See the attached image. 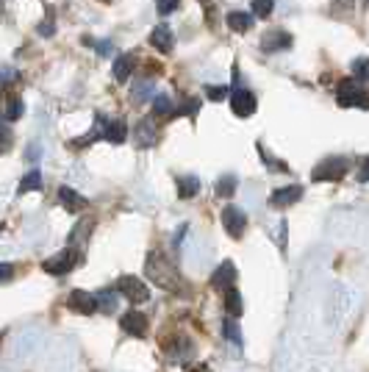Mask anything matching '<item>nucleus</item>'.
Listing matches in <instances>:
<instances>
[{"label": "nucleus", "mask_w": 369, "mask_h": 372, "mask_svg": "<svg viewBox=\"0 0 369 372\" xmlns=\"http://www.w3.org/2000/svg\"><path fill=\"white\" fill-rule=\"evenodd\" d=\"M200 111V100L197 97H189V100H184V106L178 108V114H186V117H194Z\"/></svg>", "instance_id": "31"}, {"label": "nucleus", "mask_w": 369, "mask_h": 372, "mask_svg": "<svg viewBox=\"0 0 369 372\" xmlns=\"http://www.w3.org/2000/svg\"><path fill=\"white\" fill-rule=\"evenodd\" d=\"M358 181H361V184H367L369 181V156H364V161H361V167H358Z\"/></svg>", "instance_id": "37"}, {"label": "nucleus", "mask_w": 369, "mask_h": 372, "mask_svg": "<svg viewBox=\"0 0 369 372\" xmlns=\"http://www.w3.org/2000/svg\"><path fill=\"white\" fill-rule=\"evenodd\" d=\"M42 189V173L31 170L28 175H23V181L17 186V194H28V192H39Z\"/></svg>", "instance_id": "20"}, {"label": "nucleus", "mask_w": 369, "mask_h": 372, "mask_svg": "<svg viewBox=\"0 0 369 372\" xmlns=\"http://www.w3.org/2000/svg\"><path fill=\"white\" fill-rule=\"evenodd\" d=\"M56 34V8L47 3L45 6V20L39 25V37H53Z\"/></svg>", "instance_id": "25"}, {"label": "nucleus", "mask_w": 369, "mask_h": 372, "mask_svg": "<svg viewBox=\"0 0 369 372\" xmlns=\"http://www.w3.org/2000/svg\"><path fill=\"white\" fill-rule=\"evenodd\" d=\"M280 250L286 253V223H280Z\"/></svg>", "instance_id": "39"}, {"label": "nucleus", "mask_w": 369, "mask_h": 372, "mask_svg": "<svg viewBox=\"0 0 369 372\" xmlns=\"http://www.w3.org/2000/svg\"><path fill=\"white\" fill-rule=\"evenodd\" d=\"M303 197V186H283V189H275L270 194V206L273 209H286L292 203H297Z\"/></svg>", "instance_id": "10"}, {"label": "nucleus", "mask_w": 369, "mask_h": 372, "mask_svg": "<svg viewBox=\"0 0 369 372\" xmlns=\"http://www.w3.org/2000/svg\"><path fill=\"white\" fill-rule=\"evenodd\" d=\"M275 8V0H253V14L256 17H270Z\"/></svg>", "instance_id": "28"}, {"label": "nucleus", "mask_w": 369, "mask_h": 372, "mask_svg": "<svg viewBox=\"0 0 369 372\" xmlns=\"http://www.w3.org/2000/svg\"><path fill=\"white\" fill-rule=\"evenodd\" d=\"M261 47H264L267 53H273V50H286V47H292V34H286V31H267L264 39H261Z\"/></svg>", "instance_id": "15"}, {"label": "nucleus", "mask_w": 369, "mask_h": 372, "mask_svg": "<svg viewBox=\"0 0 369 372\" xmlns=\"http://www.w3.org/2000/svg\"><path fill=\"white\" fill-rule=\"evenodd\" d=\"M225 292H228V294H225V309H228V314H231L233 320H236V317H242V311H244V309H242V294H239V289H225Z\"/></svg>", "instance_id": "23"}, {"label": "nucleus", "mask_w": 369, "mask_h": 372, "mask_svg": "<svg viewBox=\"0 0 369 372\" xmlns=\"http://www.w3.org/2000/svg\"><path fill=\"white\" fill-rule=\"evenodd\" d=\"M223 225H225V231L231 233L233 239H242L244 231H247V217H244L242 209L225 206V209H223Z\"/></svg>", "instance_id": "6"}, {"label": "nucleus", "mask_w": 369, "mask_h": 372, "mask_svg": "<svg viewBox=\"0 0 369 372\" xmlns=\"http://www.w3.org/2000/svg\"><path fill=\"white\" fill-rule=\"evenodd\" d=\"M156 8H158V14H161V17H167V14H173V11L178 8V0H158V3H156Z\"/></svg>", "instance_id": "34"}, {"label": "nucleus", "mask_w": 369, "mask_h": 372, "mask_svg": "<svg viewBox=\"0 0 369 372\" xmlns=\"http://www.w3.org/2000/svg\"><path fill=\"white\" fill-rule=\"evenodd\" d=\"M233 280H236V267H233V261H225V264H220L217 273L211 275V286H214V289H231Z\"/></svg>", "instance_id": "16"}, {"label": "nucleus", "mask_w": 369, "mask_h": 372, "mask_svg": "<svg viewBox=\"0 0 369 372\" xmlns=\"http://www.w3.org/2000/svg\"><path fill=\"white\" fill-rule=\"evenodd\" d=\"M144 273H147V278L153 280L156 286H161V289H167V292H178L181 286H184V280L178 275V270L161 256V253H147V261H144Z\"/></svg>", "instance_id": "1"}, {"label": "nucleus", "mask_w": 369, "mask_h": 372, "mask_svg": "<svg viewBox=\"0 0 369 372\" xmlns=\"http://www.w3.org/2000/svg\"><path fill=\"white\" fill-rule=\"evenodd\" d=\"M150 89H153V84L150 81H139L137 87H134V100H144V97H150Z\"/></svg>", "instance_id": "33"}, {"label": "nucleus", "mask_w": 369, "mask_h": 372, "mask_svg": "<svg viewBox=\"0 0 369 372\" xmlns=\"http://www.w3.org/2000/svg\"><path fill=\"white\" fill-rule=\"evenodd\" d=\"M14 278V267L11 264H0V280H11Z\"/></svg>", "instance_id": "38"}, {"label": "nucleus", "mask_w": 369, "mask_h": 372, "mask_svg": "<svg viewBox=\"0 0 369 372\" xmlns=\"http://www.w3.org/2000/svg\"><path fill=\"white\" fill-rule=\"evenodd\" d=\"M137 142H139V147H153V144L158 142V125H156V120H153V117L139 120Z\"/></svg>", "instance_id": "12"}, {"label": "nucleus", "mask_w": 369, "mask_h": 372, "mask_svg": "<svg viewBox=\"0 0 369 372\" xmlns=\"http://www.w3.org/2000/svg\"><path fill=\"white\" fill-rule=\"evenodd\" d=\"M347 170H350V159L347 156H327L314 167L311 178L314 181H342L347 175Z\"/></svg>", "instance_id": "3"}, {"label": "nucleus", "mask_w": 369, "mask_h": 372, "mask_svg": "<svg viewBox=\"0 0 369 372\" xmlns=\"http://www.w3.org/2000/svg\"><path fill=\"white\" fill-rule=\"evenodd\" d=\"M120 328H123L128 336H137V339H142V336H147V328H150V323H147V317H144L142 311H125V314L120 317Z\"/></svg>", "instance_id": "7"}, {"label": "nucleus", "mask_w": 369, "mask_h": 372, "mask_svg": "<svg viewBox=\"0 0 369 372\" xmlns=\"http://www.w3.org/2000/svg\"><path fill=\"white\" fill-rule=\"evenodd\" d=\"M81 261H84V253L67 244L64 250H58L56 256H50L47 261H42V270H45L47 275H67V273H73Z\"/></svg>", "instance_id": "2"}, {"label": "nucleus", "mask_w": 369, "mask_h": 372, "mask_svg": "<svg viewBox=\"0 0 369 372\" xmlns=\"http://www.w3.org/2000/svg\"><path fill=\"white\" fill-rule=\"evenodd\" d=\"M153 114H156V117H173V114H175L173 100H170L167 94H156V97H153Z\"/></svg>", "instance_id": "24"}, {"label": "nucleus", "mask_w": 369, "mask_h": 372, "mask_svg": "<svg viewBox=\"0 0 369 372\" xmlns=\"http://www.w3.org/2000/svg\"><path fill=\"white\" fill-rule=\"evenodd\" d=\"M23 111H25V106H23V97L14 92L6 94V103H3V117L6 120H20L23 117Z\"/></svg>", "instance_id": "18"}, {"label": "nucleus", "mask_w": 369, "mask_h": 372, "mask_svg": "<svg viewBox=\"0 0 369 372\" xmlns=\"http://www.w3.org/2000/svg\"><path fill=\"white\" fill-rule=\"evenodd\" d=\"M11 144H14L11 128H8V125H0V156H6V153L11 150Z\"/></svg>", "instance_id": "29"}, {"label": "nucleus", "mask_w": 369, "mask_h": 372, "mask_svg": "<svg viewBox=\"0 0 369 372\" xmlns=\"http://www.w3.org/2000/svg\"><path fill=\"white\" fill-rule=\"evenodd\" d=\"M223 330H225V339H228V342H233L236 347H242V330H239V326H236L233 317H228V320L223 323Z\"/></svg>", "instance_id": "26"}, {"label": "nucleus", "mask_w": 369, "mask_h": 372, "mask_svg": "<svg viewBox=\"0 0 369 372\" xmlns=\"http://www.w3.org/2000/svg\"><path fill=\"white\" fill-rule=\"evenodd\" d=\"M84 42H87V45H92L94 50L100 53V56H111V42H106V39H103V42H94V39H84Z\"/></svg>", "instance_id": "36"}, {"label": "nucleus", "mask_w": 369, "mask_h": 372, "mask_svg": "<svg viewBox=\"0 0 369 372\" xmlns=\"http://www.w3.org/2000/svg\"><path fill=\"white\" fill-rule=\"evenodd\" d=\"M20 75L14 73V70H8V67H0V87H8V84H14Z\"/></svg>", "instance_id": "35"}, {"label": "nucleus", "mask_w": 369, "mask_h": 372, "mask_svg": "<svg viewBox=\"0 0 369 372\" xmlns=\"http://www.w3.org/2000/svg\"><path fill=\"white\" fill-rule=\"evenodd\" d=\"M0 342H3V333H0Z\"/></svg>", "instance_id": "42"}, {"label": "nucleus", "mask_w": 369, "mask_h": 372, "mask_svg": "<svg viewBox=\"0 0 369 372\" xmlns=\"http://www.w3.org/2000/svg\"><path fill=\"white\" fill-rule=\"evenodd\" d=\"M236 186H239V181H236L233 175H223V178L217 181V194H220V197H233Z\"/></svg>", "instance_id": "27"}, {"label": "nucleus", "mask_w": 369, "mask_h": 372, "mask_svg": "<svg viewBox=\"0 0 369 372\" xmlns=\"http://www.w3.org/2000/svg\"><path fill=\"white\" fill-rule=\"evenodd\" d=\"M353 73H356V78L369 81V58H356L353 61Z\"/></svg>", "instance_id": "30"}, {"label": "nucleus", "mask_w": 369, "mask_h": 372, "mask_svg": "<svg viewBox=\"0 0 369 372\" xmlns=\"http://www.w3.org/2000/svg\"><path fill=\"white\" fill-rule=\"evenodd\" d=\"M150 45L156 47L158 53H170L173 45H175V37H173V31H170V25L167 23H161V25H156L153 28V34H150Z\"/></svg>", "instance_id": "13"}, {"label": "nucleus", "mask_w": 369, "mask_h": 372, "mask_svg": "<svg viewBox=\"0 0 369 372\" xmlns=\"http://www.w3.org/2000/svg\"><path fill=\"white\" fill-rule=\"evenodd\" d=\"M0 231H3V223H0Z\"/></svg>", "instance_id": "41"}, {"label": "nucleus", "mask_w": 369, "mask_h": 372, "mask_svg": "<svg viewBox=\"0 0 369 372\" xmlns=\"http://www.w3.org/2000/svg\"><path fill=\"white\" fill-rule=\"evenodd\" d=\"M94 303H97V311L111 314V311H117V292L114 289H100L94 294Z\"/></svg>", "instance_id": "19"}, {"label": "nucleus", "mask_w": 369, "mask_h": 372, "mask_svg": "<svg viewBox=\"0 0 369 372\" xmlns=\"http://www.w3.org/2000/svg\"><path fill=\"white\" fill-rule=\"evenodd\" d=\"M197 192H200V181H197L194 175H184V178H178V197H181V200L194 197Z\"/></svg>", "instance_id": "21"}, {"label": "nucleus", "mask_w": 369, "mask_h": 372, "mask_svg": "<svg viewBox=\"0 0 369 372\" xmlns=\"http://www.w3.org/2000/svg\"><path fill=\"white\" fill-rule=\"evenodd\" d=\"M192 372H211V370L206 364H197V367H192Z\"/></svg>", "instance_id": "40"}, {"label": "nucleus", "mask_w": 369, "mask_h": 372, "mask_svg": "<svg viewBox=\"0 0 369 372\" xmlns=\"http://www.w3.org/2000/svg\"><path fill=\"white\" fill-rule=\"evenodd\" d=\"M134 64H137L134 53H123V56H117V58H114V78H117L120 84H125V81L131 78V73H134Z\"/></svg>", "instance_id": "17"}, {"label": "nucleus", "mask_w": 369, "mask_h": 372, "mask_svg": "<svg viewBox=\"0 0 369 372\" xmlns=\"http://www.w3.org/2000/svg\"><path fill=\"white\" fill-rule=\"evenodd\" d=\"M336 103H339L342 108H353V106H358V108H369L367 92H364V89H361V84H358V81H353V78H347V81H342V84H339Z\"/></svg>", "instance_id": "4"}, {"label": "nucleus", "mask_w": 369, "mask_h": 372, "mask_svg": "<svg viewBox=\"0 0 369 372\" xmlns=\"http://www.w3.org/2000/svg\"><path fill=\"white\" fill-rule=\"evenodd\" d=\"M206 94H208V100L220 103V100L228 97V87H206Z\"/></svg>", "instance_id": "32"}, {"label": "nucleus", "mask_w": 369, "mask_h": 372, "mask_svg": "<svg viewBox=\"0 0 369 372\" xmlns=\"http://www.w3.org/2000/svg\"><path fill=\"white\" fill-rule=\"evenodd\" d=\"M103 3H108V0H103Z\"/></svg>", "instance_id": "43"}, {"label": "nucleus", "mask_w": 369, "mask_h": 372, "mask_svg": "<svg viewBox=\"0 0 369 372\" xmlns=\"http://www.w3.org/2000/svg\"><path fill=\"white\" fill-rule=\"evenodd\" d=\"M228 25H231V31L244 34V31L253 25V14H244V11H231V14H228Z\"/></svg>", "instance_id": "22"}, {"label": "nucleus", "mask_w": 369, "mask_h": 372, "mask_svg": "<svg viewBox=\"0 0 369 372\" xmlns=\"http://www.w3.org/2000/svg\"><path fill=\"white\" fill-rule=\"evenodd\" d=\"M231 108L236 117H250L256 111V94L250 92V89H233Z\"/></svg>", "instance_id": "9"}, {"label": "nucleus", "mask_w": 369, "mask_h": 372, "mask_svg": "<svg viewBox=\"0 0 369 372\" xmlns=\"http://www.w3.org/2000/svg\"><path fill=\"white\" fill-rule=\"evenodd\" d=\"M58 200H61V206H64L67 211H73V214H78V211H84V209L89 206L87 197L78 194V192L70 189V186H61V189H58Z\"/></svg>", "instance_id": "14"}, {"label": "nucleus", "mask_w": 369, "mask_h": 372, "mask_svg": "<svg viewBox=\"0 0 369 372\" xmlns=\"http://www.w3.org/2000/svg\"><path fill=\"white\" fill-rule=\"evenodd\" d=\"M67 309L78 311V314H94L97 311V303H94V294L84 292V289H73L67 294Z\"/></svg>", "instance_id": "8"}, {"label": "nucleus", "mask_w": 369, "mask_h": 372, "mask_svg": "<svg viewBox=\"0 0 369 372\" xmlns=\"http://www.w3.org/2000/svg\"><path fill=\"white\" fill-rule=\"evenodd\" d=\"M117 292L123 294V297H128L131 303H147L150 300V289H147V283L137 275H123V278L117 280Z\"/></svg>", "instance_id": "5"}, {"label": "nucleus", "mask_w": 369, "mask_h": 372, "mask_svg": "<svg viewBox=\"0 0 369 372\" xmlns=\"http://www.w3.org/2000/svg\"><path fill=\"white\" fill-rule=\"evenodd\" d=\"M92 228H94L92 217H84V220H78V223H75V228L70 231V242H67V244L84 253V244L89 242V233H92Z\"/></svg>", "instance_id": "11"}]
</instances>
